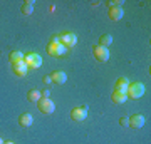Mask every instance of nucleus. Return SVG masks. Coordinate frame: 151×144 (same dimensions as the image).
I'll list each match as a JSON object with an SVG mask.
<instances>
[{
    "mask_svg": "<svg viewBox=\"0 0 151 144\" xmlns=\"http://www.w3.org/2000/svg\"><path fill=\"white\" fill-rule=\"evenodd\" d=\"M24 64L27 65L29 69H39L42 65V57L35 52H29L27 55H24Z\"/></svg>",
    "mask_w": 151,
    "mask_h": 144,
    "instance_id": "obj_2",
    "label": "nucleus"
},
{
    "mask_svg": "<svg viewBox=\"0 0 151 144\" xmlns=\"http://www.w3.org/2000/svg\"><path fill=\"white\" fill-rule=\"evenodd\" d=\"M70 117L77 121V123H82L84 119L87 117V107L82 106V107H74L72 111H70Z\"/></svg>",
    "mask_w": 151,
    "mask_h": 144,
    "instance_id": "obj_8",
    "label": "nucleus"
},
{
    "mask_svg": "<svg viewBox=\"0 0 151 144\" xmlns=\"http://www.w3.org/2000/svg\"><path fill=\"white\" fill-rule=\"evenodd\" d=\"M92 54H94L96 60H99V62H108L109 60V50L106 47L94 45V47H92Z\"/></svg>",
    "mask_w": 151,
    "mask_h": 144,
    "instance_id": "obj_5",
    "label": "nucleus"
},
{
    "mask_svg": "<svg viewBox=\"0 0 151 144\" xmlns=\"http://www.w3.org/2000/svg\"><path fill=\"white\" fill-rule=\"evenodd\" d=\"M0 144H4V141H2V138H0Z\"/></svg>",
    "mask_w": 151,
    "mask_h": 144,
    "instance_id": "obj_24",
    "label": "nucleus"
},
{
    "mask_svg": "<svg viewBox=\"0 0 151 144\" xmlns=\"http://www.w3.org/2000/svg\"><path fill=\"white\" fill-rule=\"evenodd\" d=\"M126 96L131 97V99H139V97H143L145 96V85L141 84V82H133V84H129Z\"/></svg>",
    "mask_w": 151,
    "mask_h": 144,
    "instance_id": "obj_3",
    "label": "nucleus"
},
{
    "mask_svg": "<svg viewBox=\"0 0 151 144\" xmlns=\"http://www.w3.org/2000/svg\"><path fill=\"white\" fill-rule=\"evenodd\" d=\"M50 79H52V82L54 84H64L65 80H67V75H65V72H62V70H54L52 74H50Z\"/></svg>",
    "mask_w": 151,
    "mask_h": 144,
    "instance_id": "obj_11",
    "label": "nucleus"
},
{
    "mask_svg": "<svg viewBox=\"0 0 151 144\" xmlns=\"http://www.w3.org/2000/svg\"><path fill=\"white\" fill-rule=\"evenodd\" d=\"M129 84H131V82H129V79H128V77H119V79L116 80V84H114V91L126 94V92H128Z\"/></svg>",
    "mask_w": 151,
    "mask_h": 144,
    "instance_id": "obj_9",
    "label": "nucleus"
},
{
    "mask_svg": "<svg viewBox=\"0 0 151 144\" xmlns=\"http://www.w3.org/2000/svg\"><path fill=\"white\" fill-rule=\"evenodd\" d=\"M111 44H113V37H111L109 34H104V35H101V37H99V45H101V47L108 49Z\"/></svg>",
    "mask_w": 151,
    "mask_h": 144,
    "instance_id": "obj_18",
    "label": "nucleus"
},
{
    "mask_svg": "<svg viewBox=\"0 0 151 144\" xmlns=\"http://www.w3.org/2000/svg\"><path fill=\"white\" fill-rule=\"evenodd\" d=\"M111 101H113L114 104H124V102L128 101V96H126V94H123V92L114 91L113 96H111Z\"/></svg>",
    "mask_w": 151,
    "mask_h": 144,
    "instance_id": "obj_15",
    "label": "nucleus"
},
{
    "mask_svg": "<svg viewBox=\"0 0 151 144\" xmlns=\"http://www.w3.org/2000/svg\"><path fill=\"white\" fill-rule=\"evenodd\" d=\"M20 10H22L24 15H32V14H34V2H32V0H25V2L22 4Z\"/></svg>",
    "mask_w": 151,
    "mask_h": 144,
    "instance_id": "obj_16",
    "label": "nucleus"
},
{
    "mask_svg": "<svg viewBox=\"0 0 151 144\" xmlns=\"http://www.w3.org/2000/svg\"><path fill=\"white\" fill-rule=\"evenodd\" d=\"M50 91H49V89H44L42 92H40V97H44V99H50Z\"/></svg>",
    "mask_w": 151,
    "mask_h": 144,
    "instance_id": "obj_20",
    "label": "nucleus"
},
{
    "mask_svg": "<svg viewBox=\"0 0 151 144\" xmlns=\"http://www.w3.org/2000/svg\"><path fill=\"white\" fill-rule=\"evenodd\" d=\"M119 124H121V126H128V117L119 119Z\"/></svg>",
    "mask_w": 151,
    "mask_h": 144,
    "instance_id": "obj_22",
    "label": "nucleus"
},
{
    "mask_svg": "<svg viewBox=\"0 0 151 144\" xmlns=\"http://www.w3.org/2000/svg\"><path fill=\"white\" fill-rule=\"evenodd\" d=\"M37 107H39V111L42 112V114H52V112L55 111L54 101H50V99H44V97H40V101L37 102Z\"/></svg>",
    "mask_w": 151,
    "mask_h": 144,
    "instance_id": "obj_4",
    "label": "nucleus"
},
{
    "mask_svg": "<svg viewBox=\"0 0 151 144\" xmlns=\"http://www.w3.org/2000/svg\"><path fill=\"white\" fill-rule=\"evenodd\" d=\"M29 72V67L24 62H19V64H14V74L17 75V77H25Z\"/></svg>",
    "mask_w": 151,
    "mask_h": 144,
    "instance_id": "obj_12",
    "label": "nucleus"
},
{
    "mask_svg": "<svg viewBox=\"0 0 151 144\" xmlns=\"http://www.w3.org/2000/svg\"><path fill=\"white\" fill-rule=\"evenodd\" d=\"M108 14H109V19H111V20L118 22V20H121V19H123L124 10H123V7H109Z\"/></svg>",
    "mask_w": 151,
    "mask_h": 144,
    "instance_id": "obj_10",
    "label": "nucleus"
},
{
    "mask_svg": "<svg viewBox=\"0 0 151 144\" xmlns=\"http://www.w3.org/2000/svg\"><path fill=\"white\" fill-rule=\"evenodd\" d=\"M9 60L12 62V65L19 64V62H24V54H22L20 50H12L10 55H9Z\"/></svg>",
    "mask_w": 151,
    "mask_h": 144,
    "instance_id": "obj_14",
    "label": "nucleus"
},
{
    "mask_svg": "<svg viewBox=\"0 0 151 144\" xmlns=\"http://www.w3.org/2000/svg\"><path fill=\"white\" fill-rule=\"evenodd\" d=\"M50 82H52V79H50V75H45V77H44V84H45V85H49Z\"/></svg>",
    "mask_w": 151,
    "mask_h": 144,
    "instance_id": "obj_21",
    "label": "nucleus"
},
{
    "mask_svg": "<svg viewBox=\"0 0 151 144\" xmlns=\"http://www.w3.org/2000/svg\"><path fill=\"white\" fill-rule=\"evenodd\" d=\"M59 40H60V44L65 45L67 49H72L76 44H77V37H76V34H72V32H65V34H62V35H59Z\"/></svg>",
    "mask_w": 151,
    "mask_h": 144,
    "instance_id": "obj_6",
    "label": "nucleus"
},
{
    "mask_svg": "<svg viewBox=\"0 0 151 144\" xmlns=\"http://www.w3.org/2000/svg\"><path fill=\"white\" fill-rule=\"evenodd\" d=\"M128 126L133 129H141L145 126V116L143 114H133L128 117Z\"/></svg>",
    "mask_w": 151,
    "mask_h": 144,
    "instance_id": "obj_7",
    "label": "nucleus"
},
{
    "mask_svg": "<svg viewBox=\"0 0 151 144\" xmlns=\"http://www.w3.org/2000/svg\"><path fill=\"white\" fill-rule=\"evenodd\" d=\"M27 99L32 102V104H37V102L40 101V91H37V89H30V91H29Z\"/></svg>",
    "mask_w": 151,
    "mask_h": 144,
    "instance_id": "obj_17",
    "label": "nucleus"
},
{
    "mask_svg": "<svg viewBox=\"0 0 151 144\" xmlns=\"http://www.w3.org/2000/svg\"><path fill=\"white\" fill-rule=\"evenodd\" d=\"M109 7H123V0H111Z\"/></svg>",
    "mask_w": 151,
    "mask_h": 144,
    "instance_id": "obj_19",
    "label": "nucleus"
},
{
    "mask_svg": "<svg viewBox=\"0 0 151 144\" xmlns=\"http://www.w3.org/2000/svg\"><path fill=\"white\" fill-rule=\"evenodd\" d=\"M19 123H20V126H22V128H29V126H32V123H34L32 114H29V112H25V114H22L20 117H19Z\"/></svg>",
    "mask_w": 151,
    "mask_h": 144,
    "instance_id": "obj_13",
    "label": "nucleus"
},
{
    "mask_svg": "<svg viewBox=\"0 0 151 144\" xmlns=\"http://www.w3.org/2000/svg\"><path fill=\"white\" fill-rule=\"evenodd\" d=\"M65 52H67V47L60 44L59 35H52L47 44V54L52 57H62V55H65Z\"/></svg>",
    "mask_w": 151,
    "mask_h": 144,
    "instance_id": "obj_1",
    "label": "nucleus"
},
{
    "mask_svg": "<svg viewBox=\"0 0 151 144\" xmlns=\"http://www.w3.org/2000/svg\"><path fill=\"white\" fill-rule=\"evenodd\" d=\"M4 144H15V143H12V141H9V143H4Z\"/></svg>",
    "mask_w": 151,
    "mask_h": 144,
    "instance_id": "obj_23",
    "label": "nucleus"
}]
</instances>
